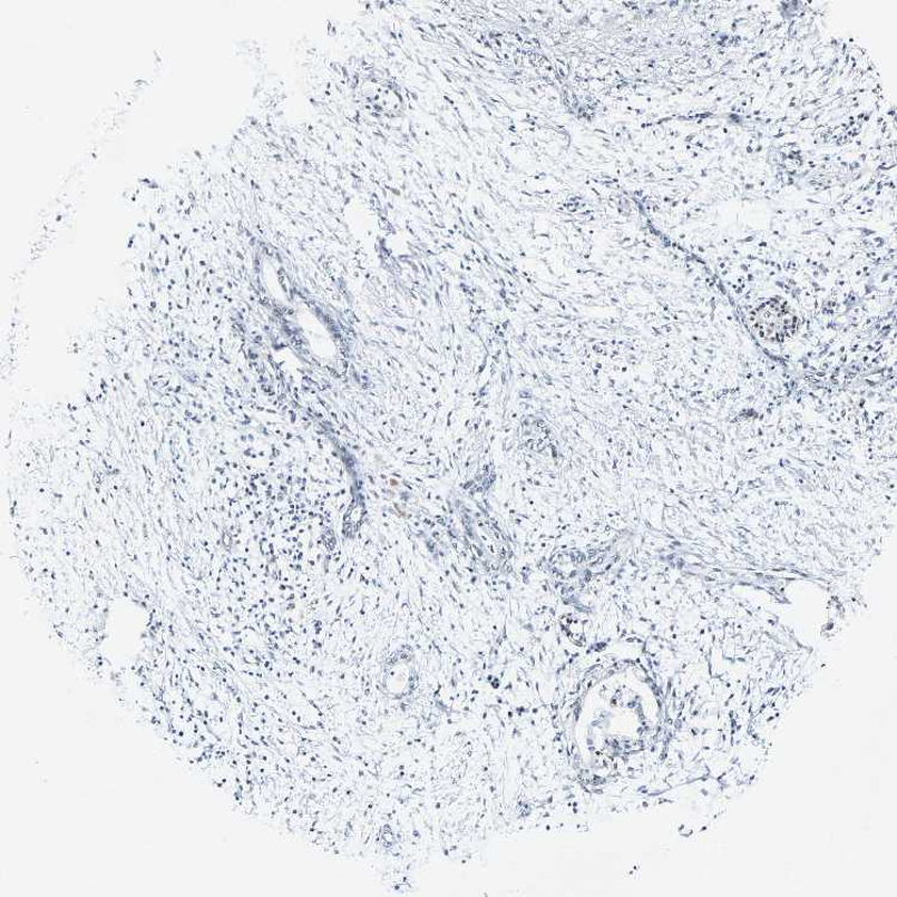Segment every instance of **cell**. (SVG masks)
Here are the masks:
<instances>
[{"label": "cell", "instance_id": "cell-1", "mask_svg": "<svg viewBox=\"0 0 897 897\" xmlns=\"http://www.w3.org/2000/svg\"><path fill=\"white\" fill-rule=\"evenodd\" d=\"M798 325L799 319L794 310L780 298L770 299L755 309L754 328L768 341H786L797 332Z\"/></svg>", "mask_w": 897, "mask_h": 897}]
</instances>
